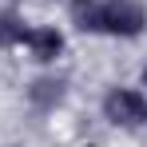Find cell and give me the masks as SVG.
Segmentation results:
<instances>
[{"label":"cell","mask_w":147,"mask_h":147,"mask_svg":"<svg viewBox=\"0 0 147 147\" xmlns=\"http://www.w3.org/2000/svg\"><path fill=\"white\" fill-rule=\"evenodd\" d=\"M143 28H147V12L139 0H99V32L103 36L135 40Z\"/></svg>","instance_id":"1"},{"label":"cell","mask_w":147,"mask_h":147,"mask_svg":"<svg viewBox=\"0 0 147 147\" xmlns=\"http://www.w3.org/2000/svg\"><path fill=\"white\" fill-rule=\"evenodd\" d=\"M24 48L32 60H40V64H52V60H60L64 56V32L60 28H28L24 36Z\"/></svg>","instance_id":"3"},{"label":"cell","mask_w":147,"mask_h":147,"mask_svg":"<svg viewBox=\"0 0 147 147\" xmlns=\"http://www.w3.org/2000/svg\"><path fill=\"white\" fill-rule=\"evenodd\" d=\"M103 115L115 127H143L147 123V92H139V88H111L103 96Z\"/></svg>","instance_id":"2"},{"label":"cell","mask_w":147,"mask_h":147,"mask_svg":"<svg viewBox=\"0 0 147 147\" xmlns=\"http://www.w3.org/2000/svg\"><path fill=\"white\" fill-rule=\"evenodd\" d=\"M139 88H147V68H143V72H139Z\"/></svg>","instance_id":"7"},{"label":"cell","mask_w":147,"mask_h":147,"mask_svg":"<svg viewBox=\"0 0 147 147\" xmlns=\"http://www.w3.org/2000/svg\"><path fill=\"white\" fill-rule=\"evenodd\" d=\"M68 12L80 32H99V0H68Z\"/></svg>","instance_id":"6"},{"label":"cell","mask_w":147,"mask_h":147,"mask_svg":"<svg viewBox=\"0 0 147 147\" xmlns=\"http://www.w3.org/2000/svg\"><path fill=\"white\" fill-rule=\"evenodd\" d=\"M28 28L32 24H24V16H20L16 8H4V12H0V48H24Z\"/></svg>","instance_id":"4"},{"label":"cell","mask_w":147,"mask_h":147,"mask_svg":"<svg viewBox=\"0 0 147 147\" xmlns=\"http://www.w3.org/2000/svg\"><path fill=\"white\" fill-rule=\"evenodd\" d=\"M28 99H32L36 107L52 111V107L64 99V80H36V84L28 88Z\"/></svg>","instance_id":"5"}]
</instances>
